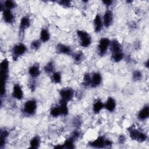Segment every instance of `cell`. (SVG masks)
<instances>
[{
	"instance_id": "cell-37",
	"label": "cell",
	"mask_w": 149,
	"mask_h": 149,
	"mask_svg": "<svg viewBox=\"0 0 149 149\" xmlns=\"http://www.w3.org/2000/svg\"><path fill=\"white\" fill-rule=\"evenodd\" d=\"M102 2L107 6H109L110 5H111V4L112 3V1L111 0H105V1H102Z\"/></svg>"
},
{
	"instance_id": "cell-7",
	"label": "cell",
	"mask_w": 149,
	"mask_h": 149,
	"mask_svg": "<svg viewBox=\"0 0 149 149\" xmlns=\"http://www.w3.org/2000/svg\"><path fill=\"white\" fill-rule=\"evenodd\" d=\"M74 90L70 87H66L62 88L59 91V95L61 100L68 102L70 101L74 97Z\"/></svg>"
},
{
	"instance_id": "cell-36",
	"label": "cell",
	"mask_w": 149,
	"mask_h": 149,
	"mask_svg": "<svg viewBox=\"0 0 149 149\" xmlns=\"http://www.w3.org/2000/svg\"><path fill=\"white\" fill-rule=\"evenodd\" d=\"M80 132H79L77 130H76L73 132V133H72L71 137L75 140L76 139H78L80 137Z\"/></svg>"
},
{
	"instance_id": "cell-6",
	"label": "cell",
	"mask_w": 149,
	"mask_h": 149,
	"mask_svg": "<svg viewBox=\"0 0 149 149\" xmlns=\"http://www.w3.org/2000/svg\"><path fill=\"white\" fill-rule=\"evenodd\" d=\"M111 40L107 37H102L98 42L97 49L98 54L101 56H103L107 53L108 48H109Z\"/></svg>"
},
{
	"instance_id": "cell-35",
	"label": "cell",
	"mask_w": 149,
	"mask_h": 149,
	"mask_svg": "<svg viewBox=\"0 0 149 149\" xmlns=\"http://www.w3.org/2000/svg\"><path fill=\"white\" fill-rule=\"evenodd\" d=\"M59 4L64 8H70L71 6V2L68 0L61 1L59 2Z\"/></svg>"
},
{
	"instance_id": "cell-26",
	"label": "cell",
	"mask_w": 149,
	"mask_h": 149,
	"mask_svg": "<svg viewBox=\"0 0 149 149\" xmlns=\"http://www.w3.org/2000/svg\"><path fill=\"white\" fill-rule=\"evenodd\" d=\"M54 69H55V66H54V62L52 61H49L47 62L44 68V70L45 72L47 74H52L55 72Z\"/></svg>"
},
{
	"instance_id": "cell-1",
	"label": "cell",
	"mask_w": 149,
	"mask_h": 149,
	"mask_svg": "<svg viewBox=\"0 0 149 149\" xmlns=\"http://www.w3.org/2000/svg\"><path fill=\"white\" fill-rule=\"evenodd\" d=\"M9 61L5 58L0 64L1 75V96L2 97L6 94V85L9 76Z\"/></svg>"
},
{
	"instance_id": "cell-3",
	"label": "cell",
	"mask_w": 149,
	"mask_h": 149,
	"mask_svg": "<svg viewBox=\"0 0 149 149\" xmlns=\"http://www.w3.org/2000/svg\"><path fill=\"white\" fill-rule=\"evenodd\" d=\"M76 34L81 47L87 48L91 45L92 38L90 34L87 31L83 30H78L76 31Z\"/></svg>"
},
{
	"instance_id": "cell-27",
	"label": "cell",
	"mask_w": 149,
	"mask_h": 149,
	"mask_svg": "<svg viewBox=\"0 0 149 149\" xmlns=\"http://www.w3.org/2000/svg\"><path fill=\"white\" fill-rule=\"evenodd\" d=\"M124 58V54L123 52H116L113 54H111V59L115 62H119L121 61Z\"/></svg>"
},
{
	"instance_id": "cell-16",
	"label": "cell",
	"mask_w": 149,
	"mask_h": 149,
	"mask_svg": "<svg viewBox=\"0 0 149 149\" xmlns=\"http://www.w3.org/2000/svg\"><path fill=\"white\" fill-rule=\"evenodd\" d=\"M109 48H110L111 54L123 52L122 45L116 39H113L112 41H111Z\"/></svg>"
},
{
	"instance_id": "cell-14",
	"label": "cell",
	"mask_w": 149,
	"mask_h": 149,
	"mask_svg": "<svg viewBox=\"0 0 149 149\" xmlns=\"http://www.w3.org/2000/svg\"><path fill=\"white\" fill-rule=\"evenodd\" d=\"M94 31L96 33H99L100 32L102 27H104L103 24V22H102V19L100 14H97L94 19Z\"/></svg>"
},
{
	"instance_id": "cell-25",
	"label": "cell",
	"mask_w": 149,
	"mask_h": 149,
	"mask_svg": "<svg viewBox=\"0 0 149 149\" xmlns=\"http://www.w3.org/2000/svg\"><path fill=\"white\" fill-rule=\"evenodd\" d=\"M9 136V132L6 130H1L0 133V147L2 148L6 144V141Z\"/></svg>"
},
{
	"instance_id": "cell-28",
	"label": "cell",
	"mask_w": 149,
	"mask_h": 149,
	"mask_svg": "<svg viewBox=\"0 0 149 149\" xmlns=\"http://www.w3.org/2000/svg\"><path fill=\"white\" fill-rule=\"evenodd\" d=\"M51 80L55 84H59L61 83L62 76L61 74L59 72H54L51 74Z\"/></svg>"
},
{
	"instance_id": "cell-17",
	"label": "cell",
	"mask_w": 149,
	"mask_h": 149,
	"mask_svg": "<svg viewBox=\"0 0 149 149\" xmlns=\"http://www.w3.org/2000/svg\"><path fill=\"white\" fill-rule=\"evenodd\" d=\"M28 71H29V75L33 79H36L38 77L40 76L41 73L40 66L38 63H36L31 65L29 68Z\"/></svg>"
},
{
	"instance_id": "cell-11",
	"label": "cell",
	"mask_w": 149,
	"mask_h": 149,
	"mask_svg": "<svg viewBox=\"0 0 149 149\" xmlns=\"http://www.w3.org/2000/svg\"><path fill=\"white\" fill-rule=\"evenodd\" d=\"M56 50L58 53L66 55H72V49L69 45H67L64 44L59 43L57 44L56 47Z\"/></svg>"
},
{
	"instance_id": "cell-5",
	"label": "cell",
	"mask_w": 149,
	"mask_h": 149,
	"mask_svg": "<svg viewBox=\"0 0 149 149\" xmlns=\"http://www.w3.org/2000/svg\"><path fill=\"white\" fill-rule=\"evenodd\" d=\"M27 51V47L25 44L22 42L15 44L11 51L12 57L13 61H16L20 56L24 55Z\"/></svg>"
},
{
	"instance_id": "cell-21",
	"label": "cell",
	"mask_w": 149,
	"mask_h": 149,
	"mask_svg": "<svg viewBox=\"0 0 149 149\" xmlns=\"http://www.w3.org/2000/svg\"><path fill=\"white\" fill-rule=\"evenodd\" d=\"M103 108H104V103L100 99H97L93 105V112L95 114H98Z\"/></svg>"
},
{
	"instance_id": "cell-24",
	"label": "cell",
	"mask_w": 149,
	"mask_h": 149,
	"mask_svg": "<svg viewBox=\"0 0 149 149\" xmlns=\"http://www.w3.org/2000/svg\"><path fill=\"white\" fill-rule=\"evenodd\" d=\"M41 140L38 136H35L30 140V147L31 148H38L40 146Z\"/></svg>"
},
{
	"instance_id": "cell-38",
	"label": "cell",
	"mask_w": 149,
	"mask_h": 149,
	"mask_svg": "<svg viewBox=\"0 0 149 149\" xmlns=\"http://www.w3.org/2000/svg\"><path fill=\"white\" fill-rule=\"evenodd\" d=\"M118 141H119V142L120 144L123 143L125 142V137L123 134H121V135L119 136V139H118Z\"/></svg>"
},
{
	"instance_id": "cell-4",
	"label": "cell",
	"mask_w": 149,
	"mask_h": 149,
	"mask_svg": "<svg viewBox=\"0 0 149 149\" xmlns=\"http://www.w3.org/2000/svg\"><path fill=\"white\" fill-rule=\"evenodd\" d=\"M112 142L109 139H106L104 136H100L94 140L89 143V145L93 148H102L108 147L112 146Z\"/></svg>"
},
{
	"instance_id": "cell-20",
	"label": "cell",
	"mask_w": 149,
	"mask_h": 149,
	"mask_svg": "<svg viewBox=\"0 0 149 149\" xmlns=\"http://www.w3.org/2000/svg\"><path fill=\"white\" fill-rule=\"evenodd\" d=\"M50 39V33L47 28H42L40 33V40L41 42H46Z\"/></svg>"
},
{
	"instance_id": "cell-30",
	"label": "cell",
	"mask_w": 149,
	"mask_h": 149,
	"mask_svg": "<svg viewBox=\"0 0 149 149\" xmlns=\"http://www.w3.org/2000/svg\"><path fill=\"white\" fill-rule=\"evenodd\" d=\"M72 55L73 61L76 63H80L82 61L83 56H84L83 52L81 51H78L76 53L72 54Z\"/></svg>"
},
{
	"instance_id": "cell-12",
	"label": "cell",
	"mask_w": 149,
	"mask_h": 149,
	"mask_svg": "<svg viewBox=\"0 0 149 149\" xmlns=\"http://www.w3.org/2000/svg\"><path fill=\"white\" fill-rule=\"evenodd\" d=\"M102 77L100 73L94 72L92 76H91V85L92 88H96L98 87L102 83Z\"/></svg>"
},
{
	"instance_id": "cell-33",
	"label": "cell",
	"mask_w": 149,
	"mask_h": 149,
	"mask_svg": "<svg viewBox=\"0 0 149 149\" xmlns=\"http://www.w3.org/2000/svg\"><path fill=\"white\" fill-rule=\"evenodd\" d=\"M41 44V41L40 40H35L31 42L30 47L32 49L37 51L40 48Z\"/></svg>"
},
{
	"instance_id": "cell-8",
	"label": "cell",
	"mask_w": 149,
	"mask_h": 149,
	"mask_svg": "<svg viewBox=\"0 0 149 149\" xmlns=\"http://www.w3.org/2000/svg\"><path fill=\"white\" fill-rule=\"evenodd\" d=\"M102 19L104 26L106 28L110 27L112 25L113 20V16L112 12L109 9L107 10L104 12Z\"/></svg>"
},
{
	"instance_id": "cell-23",
	"label": "cell",
	"mask_w": 149,
	"mask_h": 149,
	"mask_svg": "<svg viewBox=\"0 0 149 149\" xmlns=\"http://www.w3.org/2000/svg\"><path fill=\"white\" fill-rule=\"evenodd\" d=\"M68 102H66L65 101L60 100L59 107V109H60V111H61V115H63V116L68 115V114L69 113V109H68Z\"/></svg>"
},
{
	"instance_id": "cell-10",
	"label": "cell",
	"mask_w": 149,
	"mask_h": 149,
	"mask_svg": "<svg viewBox=\"0 0 149 149\" xmlns=\"http://www.w3.org/2000/svg\"><path fill=\"white\" fill-rule=\"evenodd\" d=\"M2 19L7 24H12L15 20V15L12 12V10L5 9L2 10Z\"/></svg>"
},
{
	"instance_id": "cell-22",
	"label": "cell",
	"mask_w": 149,
	"mask_h": 149,
	"mask_svg": "<svg viewBox=\"0 0 149 149\" xmlns=\"http://www.w3.org/2000/svg\"><path fill=\"white\" fill-rule=\"evenodd\" d=\"M17 6L16 3L12 0H6L3 2V3H1V11L5 9L12 10L15 8Z\"/></svg>"
},
{
	"instance_id": "cell-13",
	"label": "cell",
	"mask_w": 149,
	"mask_h": 149,
	"mask_svg": "<svg viewBox=\"0 0 149 149\" xmlns=\"http://www.w3.org/2000/svg\"><path fill=\"white\" fill-rule=\"evenodd\" d=\"M31 21L29 16H23L20 21L19 23V31L20 33H23L24 31L28 29L30 26Z\"/></svg>"
},
{
	"instance_id": "cell-34",
	"label": "cell",
	"mask_w": 149,
	"mask_h": 149,
	"mask_svg": "<svg viewBox=\"0 0 149 149\" xmlns=\"http://www.w3.org/2000/svg\"><path fill=\"white\" fill-rule=\"evenodd\" d=\"M142 73L141 72V71L136 70H134L132 74V78L135 81H138L142 79Z\"/></svg>"
},
{
	"instance_id": "cell-32",
	"label": "cell",
	"mask_w": 149,
	"mask_h": 149,
	"mask_svg": "<svg viewBox=\"0 0 149 149\" xmlns=\"http://www.w3.org/2000/svg\"><path fill=\"white\" fill-rule=\"evenodd\" d=\"M49 113H50V115L52 117H54V118H56V117H58V116L61 115L59 105L52 107L50 110Z\"/></svg>"
},
{
	"instance_id": "cell-31",
	"label": "cell",
	"mask_w": 149,
	"mask_h": 149,
	"mask_svg": "<svg viewBox=\"0 0 149 149\" xmlns=\"http://www.w3.org/2000/svg\"><path fill=\"white\" fill-rule=\"evenodd\" d=\"M82 84L85 87H88L91 85V76L88 73H85L83 76Z\"/></svg>"
},
{
	"instance_id": "cell-19",
	"label": "cell",
	"mask_w": 149,
	"mask_h": 149,
	"mask_svg": "<svg viewBox=\"0 0 149 149\" xmlns=\"http://www.w3.org/2000/svg\"><path fill=\"white\" fill-rule=\"evenodd\" d=\"M128 131H129V136H130V138L133 140H136V141H138L139 137H140V135L141 132L138 129H136L133 126H130L128 129Z\"/></svg>"
},
{
	"instance_id": "cell-18",
	"label": "cell",
	"mask_w": 149,
	"mask_h": 149,
	"mask_svg": "<svg viewBox=\"0 0 149 149\" xmlns=\"http://www.w3.org/2000/svg\"><path fill=\"white\" fill-rule=\"evenodd\" d=\"M149 116V107L148 105H144L139 112L137 118L139 120H144L147 119Z\"/></svg>"
},
{
	"instance_id": "cell-39",
	"label": "cell",
	"mask_w": 149,
	"mask_h": 149,
	"mask_svg": "<svg viewBox=\"0 0 149 149\" xmlns=\"http://www.w3.org/2000/svg\"><path fill=\"white\" fill-rule=\"evenodd\" d=\"M145 66H146V68H148V61H147V62H146V63H145Z\"/></svg>"
},
{
	"instance_id": "cell-2",
	"label": "cell",
	"mask_w": 149,
	"mask_h": 149,
	"mask_svg": "<svg viewBox=\"0 0 149 149\" xmlns=\"http://www.w3.org/2000/svg\"><path fill=\"white\" fill-rule=\"evenodd\" d=\"M37 109V101L34 99H31L26 101L22 109L23 113L26 116H33L34 115Z\"/></svg>"
},
{
	"instance_id": "cell-15",
	"label": "cell",
	"mask_w": 149,
	"mask_h": 149,
	"mask_svg": "<svg viewBox=\"0 0 149 149\" xmlns=\"http://www.w3.org/2000/svg\"><path fill=\"white\" fill-rule=\"evenodd\" d=\"M116 102L115 100L112 97H109L105 102L104 103V108L109 112H113L116 108Z\"/></svg>"
},
{
	"instance_id": "cell-9",
	"label": "cell",
	"mask_w": 149,
	"mask_h": 149,
	"mask_svg": "<svg viewBox=\"0 0 149 149\" xmlns=\"http://www.w3.org/2000/svg\"><path fill=\"white\" fill-rule=\"evenodd\" d=\"M12 95L13 98L17 100H21L23 98V91L21 86L19 83H16L14 84L12 88Z\"/></svg>"
},
{
	"instance_id": "cell-29",
	"label": "cell",
	"mask_w": 149,
	"mask_h": 149,
	"mask_svg": "<svg viewBox=\"0 0 149 149\" xmlns=\"http://www.w3.org/2000/svg\"><path fill=\"white\" fill-rule=\"evenodd\" d=\"M74 140L70 136L65 140L64 143L63 144L64 148H74Z\"/></svg>"
}]
</instances>
